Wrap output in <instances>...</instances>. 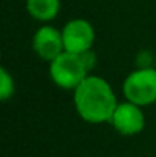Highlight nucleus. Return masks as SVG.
Instances as JSON below:
<instances>
[{
	"label": "nucleus",
	"instance_id": "f257e3e1",
	"mask_svg": "<svg viewBox=\"0 0 156 157\" xmlns=\"http://www.w3.org/2000/svg\"><path fill=\"white\" fill-rule=\"evenodd\" d=\"M74 104L83 121L89 124H104L112 121L119 102L104 78L89 75L74 90Z\"/></svg>",
	"mask_w": 156,
	"mask_h": 157
},
{
	"label": "nucleus",
	"instance_id": "f03ea898",
	"mask_svg": "<svg viewBox=\"0 0 156 157\" xmlns=\"http://www.w3.org/2000/svg\"><path fill=\"white\" fill-rule=\"evenodd\" d=\"M49 64V75L52 81L55 86L64 90H75L90 73L80 53L67 51L60 53Z\"/></svg>",
	"mask_w": 156,
	"mask_h": 157
},
{
	"label": "nucleus",
	"instance_id": "7ed1b4c3",
	"mask_svg": "<svg viewBox=\"0 0 156 157\" xmlns=\"http://www.w3.org/2000/svg\"><path fill=\"white\" fill-rule=\"evenodd\" d=\"M122 93L127 101L139 107L156 102V67L133 70L122 82Z\"/></svg>",
	"mask_w": 156,
	"mask_h": 157
},
{
	"label": "nucleus",
	"instance_id": "20e7f679",
	"mask_svg": "<svg viewBox=\"0 0 156 157\" xmlns=\"http://www.w3.org/2000/svg\"><path fill=\"white\" fill-rule=\"evenodd\" d=\"M61 34H63L64 51L67 52L83 53L92 49V44L95 41V29L84 18L69 20L64 25Z\"/></svg>",
	"mask_w": 156,
	"mask_h": 157
},
{
	"label": "nucleus",
	"instance_id": "39448f33",
	"mask_svg": "<svg viewBox=\"0 0 156 157\" xmlns=\"http://www.w3.org/2000/svg\"><path fill=\"white\" fill-rule=\"evenodd\" d=\"M110 124L122 136H135L146 127V116L141 107L130 101L118 104Z\"/></svg>",
	"mask_w": 156,
	"mask_h": 157
},
{
	"label": "nucleus",
	"instance_id": "423d86ee",
	"mask_svg": "<svg viewBox=\"0 0 156 157\" xmlns=\"http://www.w3.org/2000/svg\"><path fill=\"white\" fill-rule=\"evenodd\" d=\"M32 49L43 61L51 63L64 52L63 34L54 26H42L32 37Z\"/></svg>",
	"mask_w": 156,
	"mask_h": 157
},
{
	"label": "nucleus",
	"instance_id": "0eeeda50",
	"mask_svg": "<svg viewBox=\"0 0 156 157\" xmlns=\"http://www.w3.org/2000/svg\"><path fill=\"white\" fill-rule=\"evenodd\" d=\"M60 0H26L29 15L37 21H51L58 15Z\"/></svg>",
	"mask_w": 156,
	"mask_h": 157
},
{
	"label": "nucleus",
	"instance_id": "6e6552de",
	"mask_svg": "<svg viewBox=\"0 0 156 157\" xmlns=\"http://www.w3.org/2000/svg\"><path fill=\"white\" fill-rule=\"evenodd\" d=\"M15 92V84H14V78L9 75V72L6 69H0V99L2 101H8L9 98L14 96Z\"/></svg>",
	"mask_w": 156,
	"mask_h": 157
},
{
	"label": "nucleus",
	"instance_id": "1a4fd4ad",
	"mask_svg": "<svg viewBox=\"0 0 156 157\" xmlns=\"http://www.w3.org/2000/svg\"><path fill=\"white\" fill-rule=\"evenodd\" d=\"M135 64L138 69H149V67H155L156 64V56L150 51H141L136 55Z\"/></svg>",
	"mask_w": 156,
	"mask_h": 157
},
{
	"label": "nucleus",
	"instance_id": "9d476101",
	"mask_svg": "<svg viewBox=\"0 0 156 157\" xmlns=\"http://www.w3.org/2000/svg\"><path fill=\"white\" fill-rule=\"evenodd\" d=\"M80 55H81V58H83L86 67L89 69V72H92V70L95 69V66H97V53L94 52L92 49H89V51L80 53Z\"/></svg>",
	"mask_w": 156,
	"mask_h": 157
},
{
	"label": "nucleus",
	"instance_id": "9b49d317",
	"mask_svg": "<svg viewBox=\"0 0 156 157\" xmlns=\"http://www.w3.org/2000/svg\"><path fill=\"white\" fill-rule=\"evenodd\" d=\"M155 67H156V64H155Z\"/></svg>",
	"mask_w": 156,
	"mask_h": 157
}]
</instances>
